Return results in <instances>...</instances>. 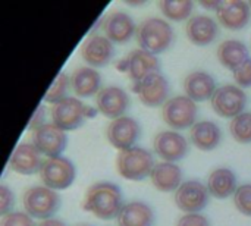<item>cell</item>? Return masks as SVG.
<instances>
[{"instance_id": "6da1fadb", "label": "cell", "mask_w": 251, "mask_h": 226, "mask_svg": "<svg viewBox=\"0 0 251 226\" xmlns=\"http://www.w3.org/2000/svg\"><path fill=\"white\" fill-rule=\"evenodd\" d=\"M124 206L121 188L104 181L93 184L87 190L82 200V209L101 221L118 219Z\"/></svg>"}, {"instance_id": "7a4b0ae2", "label": "cell", "mask_w": 251, "mask_h": 226, "mask_svg": "<svg viewBox=\"0 0 251 226\" xmlns=\"http://www.w3.org/2000/svg\"><path fill=\"white\" fill-rule=\"evenodd\" d=\"M140 47L151 54L166 51L175 38L172 26L160 18H147L138 26L135 32Z\"/></svg>"}, {"instance_id": "3957f363", "label": "cell", "mask_w": 251, "mask_h": 226, "mask_svg": "<svg viewBox=\"0 0 251 226\" xmlns=\"http://www.w3.org/2000/svg\"><path fill=\"white\" fill-rule=\"evenodd\" d=\"M96 113V109L82 103L78 97H66L50 109L53 124L63 131H74L79 128L87 119L94 118Z\"/></svg>"}, {"instance_id": "277c9868", "label": "cell", "mask_w": 251, "mask_h": 226, "mask_svg": "<svg viewBox=\"0 0 251 226\" xmlns=\"http://www.w3.org/2000/svg\"><path fill=\"white\" fill-rule=\"evenodd\" d=\"M22 204L25 213L32 219L46 221L51 219L60 209V197L54 190L47 188L46 185H35L24 193Z\"/></svg>"}, {"instance_id": "5b68a950", "label": "cell", "mask_w": 251, "mask_h": 226, "mask_svg": "<svg viewBox=\"0 0 251 226\" xmlns=\"http://www.w3.org/2000/svg\"><path fill=\"white\" fill-rule=\"evenodd\" d=\"M154 159L150 151L141 147H132L118 154L116 168L122 178L128 181H143L151 175Z\"/></svg>"}, {"instance_id": "8992f818", "label": "cell", "mask_w": 251, "mask_h": 226, "mask_svg": "<svg viewBox=\"0 0 251 226\" xmlns=\"http://www.w3.org/2000/svg\"><path fill=\"white\" fill-rule=\"evenodd\" d=\"M162 118L174 129L194 126L197 119V104L187 96H175L162 106Z\"/></svg>"}, {"instance_id": "52a82bcc", "label": "cell", "mask_w": 251, "mask_h": 226, "mask_svg": "<svg viewBox=\"0 0 251 226\" xmlns=\"http://www.w3.org/2000/svg\"><path fill=\"white\" fill-rule=\"evenodd\" d=\"M75 166L74 163L60 156L53 159H46L40 169V178L47 188L51 190H66L75 181Z\"/></svg>"}, {"instance_id": "ba28073f", "label": "cell", "mask_w": 251, "mask_h": 226, "mask_svg": "<svg viewBox=\"0 0 251 226\" xmlns=\"http://www.w3.org/2000/svg\"><path fill=\"white\" fill-rule=\"evenodd\" d=\"M116 68L121 72L126 74L135 84V82L144 79L146 76H149L154 72H159L160 63L154 54H151L143 49H135V50L129 51L124 59H121L116 63Z\"/></svg>"}, {"instance_id": "9c48e42d", "label": "cell", "mask_w": 251, "mask_h": 226, "mask_svg": "<svg viewBox=\"0 0 251 226\" xmlns=\"http://www.w3.org/2000/svg\"><path fill=\"white\" fill-rule=\"evenodd\" d=\"M132 91L138 96L140 101L149 107H159L168 101L169 81L160 72H154L132 85Z\"/></svg>"}, {"instance_id": "30bf717a", "label": "cell", "mask_w": 251, "mask_h": 226, "mask_svg": "<svg viewBox=\"0 0 251 226\" xmlns=\"http://www.w3.org/2000/svg\"><path fill=\"white\" fill-rule=\"evenodd\" d=\"M247 106V96L238 85L226 84L219 87L212 97L213 110L222 118H235L244 113Z\"/></svg>"}, {"instance_id": "8fae6325", "label": "cell", "mask_w": 251, "mask_h": 226, "mask_svg": "<svg viewBox=\"0 0 251 226\" xmlns=\"http://www.w3.org/2000/svg\"><path fill=\"white\" fill-rule=\"evenodd\" d=\"M32 144L41 151V154L47 156V159L60 157L68 146V135L66 131L60 129L53 122L43 124L32 129Z\"/></svg>"}, {"instance_id": "7c38bea8", "label": "cell", "mask_w": 251, "mask_h": 226, "mask_svg": "<svg viewBox=\"0 0 251 226\" xmlns=\"http://www.w3.org/2000/svg\"><path fill=\"white\" fill-rule=\"evenodd\" d=\"M209 190L207 185L200 181H185L175 191V204L184 213H200L209 203Z\"/></svg>"}, {"instance_id": "4fadbf2b", "label": "cell", "mask_w": 251, "mask_h": 226, "mask_svg": "<svg viewBox=\"0 0 251 226\" xmlns=\"http://www.w3.org/2000/svg\"><path fill=\"white\" fill-rule=\"evenodd\" d=\"M140 134L141 126L131 116H121L118 119H113L106 129L109 143L121 151L135 147L134 144L138 141Z\"/></svg>"}, {"instance_id": "5bb4252c", "label": "cell", "mask_w": 251, "mask_h": 226, "mask_svg": "<svg viewBox=\"0 0 251 226\" xmlns=\"http://www.w3.org/2000/svg\"><path fill=\"white\" fill-rule=\"evenodd\" d=\"M154 153L163 160L175 163L188 154V141L176 131H162L153 141Z\"/></svg>"}, {"instance_id": "9a60e30c", "label": "cell", "mask_w": 251, "mask_h": 226, "mask_svg": "<svg viewBox=\"0 0 251 226\" xmlns=\"http://www.w3.org/2000/svg\"><path fill=\"white\" fill-rule=\"evenodd\" d=\"M129 103H131L129 96L122 88L115 85L103 87L96 96L97 110L106 118H112V119H118L124 116V113L129 107Z\"/></svg>"}, {"instance_id": "2e32d148", "label": "cell", "mask_w": 251, "mask_h": 226, "mask_svg": "<svg viewBox=\"0 0 251 226\" xmlns=\"http://www.w3.org/2000/svg\"><path fill=\"white\" fill-rule=\"evenodd\" d=\"M81 56L90 66L101 68L109 65L113 59L115 47L106 35L91 34L81 47Z\"/></svg>"}, {"instance_id": "e0dca14e", "label": "cell", "mask_w": 251, "mask_h": 226, "mask_svg": "<svg viewBox=\"0 0 251 226\" xmlns=\"http://www.w3.org/2000/svg\"><path fill=\"white\" fill-rule=\"evenodd\" d=\"M101 28L104 35L112 43H119V44L129 41L132 35L137 32L134 19L122 10H113L107 13L101 22Z\"/></svg>"}, {"instance_id": "ac0fdd59", "label": "cell", "mask_w": 251, "mask_h": 226, "mask_svg": "<svg viewBox=\"0 0 251 226\" xmlns=\"http://www.w3.org/2000/svg\"><path fill=\"white\" fill-rule=\"evenodd\" d=\"M41 156V151L32 143H21L9 157V168L21 175H32L40 172L43 166Z\"/></svg>"}, {"instance_id": "d6986e66", "label": "cell", "mask_w": 251, "mask_h": 226, "mask_svg": "<svg viewBox=\"0 0 251 226\" xmlns=\"http://www.w3.org/2000/svg\"><path fill=\"white\" fill-rule=\"evenodd\" d=\"M216 16L225 28L232 31L243 29L249 25L251 19L250 3L243 0L222 1L216 10Z\"/></svg>"}, {"instance_id": "ffe728a7", "label": "cell", "mask_w": 251, "mask_h": 226, "mask_svg": "<svg viewBox=\"0 0 251 226\" xmlns=\"http://www.w3.org/2000/svg\"><path fill=\"white\" fill-rule=\"evenodd\" d=\"M185 32L191 43L197 46H207L219 35V26L216 21L207 15H194L188 19Z\"/></svg>"}, {"instance_id": "44dd1931", "label": "cell", "mask_w": 251, "mask_h": 226, "mask_svg": "<svg viewBox=\"0 0 251 226\" xmlns=\"http://www.w3.org/2000/svg\"><path fill=\"white\" fill-rule=\"evenodd\" d=\"M184 90L185 96L190 97L193 101H206L212 100L216 88L215 78L203 71H194L188 74L184 79Z\"/></svg>"}, {"instance_id": "7402d4cb", "label": "cell", "mask_w": 251, "mask_h": 226, "mask_svg": "<svg viewBox=\"0 0 251 226\" xmlns=\"http://www.w3.org/2000/svg\"><path fill=\"white\" fill-rule=\"evenodd\" d=\"M150 179L156 190L162 193H172L176 191L182 184V171L179 166H176V163L160 162L154 165Z\"/></svg>"}, {"instance_id": "603a6c76", "label": "cell", "mask_w": 251, "mask_h": 226, "mask_svg": "<svg viewBox=\"0 0 251 226\" xmlns=\"http://www.w3.org/2000/svg\"><path fill=\"white\" fill-rule=\"evenodd\" d=\"M100 84H101L100 74L91 66L76 68L71 75V87L74 93L82 99L93 97L94 94L97 96L99 91L101 90Z\"/></svg>"}, {"instance_id": "cb8c5ba5", "label": "cell", "mask_w": 251, "mask_h": 226, "mask_svg": "<svg viewBox=\"0 0 251 226\" xmlns=\"http://www.w3.org/2000/svg\"><path fill=\"white\" fill-rule=\"evenodd\" d=\"M190 140L199 150L210 151L221 144L222 131L212 121H200L196 122L194 126H191Z\"/></svg>"}, {"instance_id": "d4e9b609", "label": "cell", "mask_w": 251, "mask_h": 226, "mask_svg": "<svg viewBox=\"0 0 251 226\" xmlns=\"http://www.w3.org/2000/svg\"><path fill=\"white\" fill-rule=\"evenodd\" d=\"M153 224H154L153 209L144 201H138V200L126 203L118 216L119 226H153Z\"/></svg>"}, {"instance_id": "484cf974", "label": "cell", "mask_w": 251, "mask_h": 226, "mask_svg": "<svg viewBox=\"0 0 251 226\" xmlns=\"http://www.w3.org/2000/svg\"><path fill=\"white\" fill-rule=\"evenodd\" d=\"M207 190L215 199H228L238 190L237 175L228 168H218L209 175Z\"/></svg>"}, {"instance_id": "4316f807", "label": "cell", "mask_w": 251, "mask_h": 226, "mask_svg": "<svg viewBox=\"0 0 251 226\" xmlns=\"http://www.w3.org/2000/svg\"><path fill=\"white\" fill-rule=\"evenodd\" d=\"M218 59L221 65L226 69L235 71L241 63L250 59L247 46L238 40H225L218 47Z\"/></svg>"}, {"instance_id": "83f0119b", "label": "cell", "mask_w": 251, "mask_h": 226, "mask_svg": "<svg viewBox=\"0 0 251 226\" xmlns=\"http://www.w3.org/2000/svg\"><path fill=\"white\" fill-rule=\"evenodd\" d=\"M194 3L190 0H162L159 1V9L162 13L172 21H184L193 12Z\"/></svg>"}, {"instance_id": "f1b7e54d", "label": "cell", "mask_w": 251, "mask_h": 226, "mask_svg": "<svg viewBox=\"0 0 251 226\" xmlns=\"http://www.w3.org/2000/svg\"><path fill=\"white\" fill-rule=\"evenodd\" d=\"M232 138L240 144L251 143V112H244L235 116L229 124Z\"/></svg>"}, {"instance_id": "f546056e", "label": "cell", "mask_w": 251, "mask_h": 226, "mask_svg": "<svg viewBox=\"0 0 251 226\" xmlns=\"http://www.w3.org/2000/svg\"><path fill=\"white\" fill-rule=\"evenodd\" d=\"M71 85V78L65 74V72H60L54 81L51 82L50 88L47 90L46 96H44V101L47 103H51V104H56L59 103L60 100L66 99V93H68V88Z\"/></svg>"}, {"instance_id": "4dcf8cb0", "label": "cell", "mask_w": 251, "mask_h": 226, "mask_svg": "<svg viewBox=\"0 0 251 226\" xmlns=\"http://www.w3.org/2000/svg\"><path fill=\"white\" fill-rule=\"evenodd\" d=\"M234 204L240 213L251 218V184H246L238 187L234 194Z\"/></svg>"}, {"instance_id": "1f68e13d", "label": "cell", "mask_w": 251, "mask_h": 226, "mask_svg": "<svg viewBox=\"0 0 251 226\" xmlns=\"http://www.w3.org/2000/svg\"><path fill=\"white\" fill-rule=\"evenodd\" d=\"M0 226H37L34 224V219L24 212H10L4 216H1Z\"/></svg>"}, {"instance_id": "d6a6232c", "label": "cell", "mask_w": 251, "mask_h": 226, "mask_svg": "<svg viewBox=\"0 0 251 226\" xmlns=\"http://www.w3.org/2000/svg\"><path fill=\"white\" fill-rule=\"evenodd\" d=\"M234 72V79L240 88H250L251 87V59L241 63Z\"/></svg>"}, {"instance_id": "836d02e7", "label": "cell", "mask_w": 251, "mask_h": 226, "mask_svg": "<svg viewBox=\"0 0 251 226\" xmlns=\"http://www.w3.org/2000/svg\"><path fill=\"white\" fill-rule=\"evenodd\" d=\"M15 206V196L12 190L6 185H0V215L4 216L12 212Z\"/></svg>"}, {"instance_id": "e575fe53", "label": "cell", "mask_w": 251, "mask_h": 226, "mask_svg": "<svg viewBox=\"0 0 251 226\" xmlns=\"http://www.w3.org/2000/svg\"><path fill=\"white\" fill-rule=\"evenodd\" d=\"M176 226H210V222L206 216L200 215V213H190V215H184Z\"/></svg>"}, {"instance_id": "d590c367", "label": "cell", "mask_w": 251, "mask_h": 226, "mask_svg": "<svg viewBox=\"0 0 251 226\" xmlns=\"http://www.w3.org/2000/svg\"><path fill=\"white\" fill-rule=\"evenodd\" d=\"M43 118H44V107L43 106H38V110L34 113L31 122H29V126L34 129V128H38L43 125Z\"/></svg>"}, {"instance_id": "8d00e7d4", "label": "cell", "mask_w": 251, "mask_h": 226, "mask_svg": "<svg viewBox=\"0 0 251 226\" xmlns=\"http://www.w3.org/2000/svg\"><path fill=\"white\" fill-rule=\"evenodd\" d=\"M37 226H66V224H65V222H62V221H59V219L51 218V219L41 221V222H40Z\"/></svg>"}, {"instance_id": "74e56055", "label": "cell", "mask_w": 251, "mask_h": 226, "mask_svg": "<svg viewBox=\"0 0 251 226\" xmlns=\"http://www.w3.org/2000/svg\"><path fill=\"white\" fill-rule=\"evenodd\" d=\"M221 0H216V1H209V0H203L200 1V4L206 9H213V10H218V7L221 6Z\"/></svg>"}, {"instance_id": "f35d334b", "label": "cell", "mask_w": 251, "mask_h": 226, "mask_svg": "<svg viewBox=\"0 0 251 226\" xmlns=\"http://www.w3.org/2000/svg\"><path fill=\"white\" fill-rule=\"evenodd\" d=\"M79 226H88V225H79Z\"/></svg>"}, {"instance_id": "ab89813d", "label": "cell", "mask_w": 251, "mask_h": 226, "mask_svg": "<svg viewBox=\"0 0 251 226\" xmlns=\"http://www.w3.org/2000/svg\"><path fill=\"white\" fill-rule=\"evenodd\" d=\"M250 7H251V1H250Z\"/></svg>"}]
</instances>
